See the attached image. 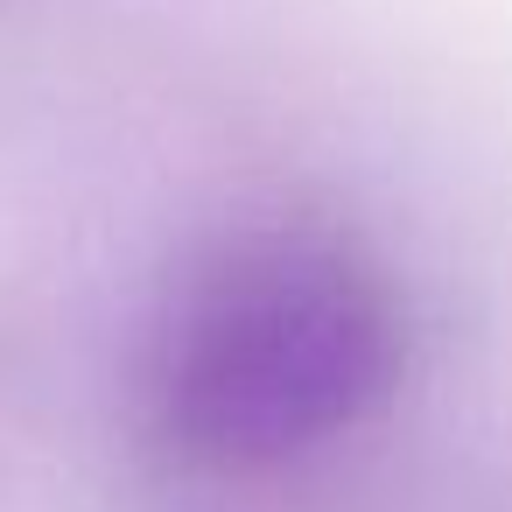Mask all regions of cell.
Returning <instances> with one entry per match:
<instances>
[{
    "mask_svg": "<svg viewBox=\"0 0 512 512\" xmlns=\"http://www.w3.org/2000/svg\"><path fill=\"white\" fill-rule=\"evenodd\" d=\"M400 316L379 267L309 225L225 239L162 330L169 428L211 463H288L344 435L393 379Z\"/></svg>",
    "mask_w": 512,
    "mask_h": 512,
    "instance_id": "obj_1",
    "label": "cell"
}]
</instances>
